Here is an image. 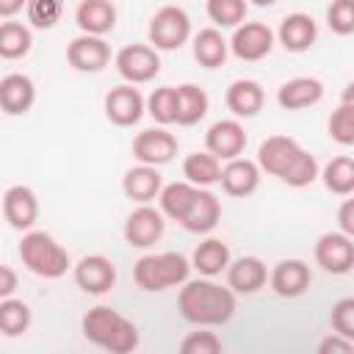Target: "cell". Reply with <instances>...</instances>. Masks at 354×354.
<instances>
[{"instance_id":"cell-6","label":"cell","mask_w":354,"mask_h":354,"mask_svg":"<svg viewBox=\"0 0 354 354\" xmlns=\"http://www.w3.org/2000/svg\"><path fill=\"white\" fill-rule=\"evenodd\" d=\"M149 44L155 50H180L191 36V19L180 6H163L149 19Z\"/></svg>"},{"instance_id":"cell-16","label":"cell","mask_w":354,"mask_h":354,"mask_svg":"<svg viewBox=\"0 0 354 354\" xmlns=\"http://www.w3.org/2000/svg\"><path fill=\"white\" fill-rule=\"evenodd\" d=\"M3 216L8 227L28 232L39 218V199L28 185H11L3 194Z\"/></svg>"},{"instance_id":"cell-43","label":"cell","mask_w":354,"mask_h":354,"mask_svg":"<svg viewBox=\"0 0 354 354\" xmlns=\"http://www.w3.org/2000/svg\"><path fill=\"white\" fill-rule=\"evenodd\" d=\"M337 227H340V232H346L348 238H354V196L346 199L337 207Z\"/></svg>"},{"instance_id":"cell-14","label":"cell","mask_w":354,"mask_h":354,"mask_svg":"<svg viewBox=\"0 0 354 354\" xmlns=\"http://www.w3.org/2000/svg\"><path fill=\"white\" fill-rule=\"evenodd\" d=\"M66 61L69 66H75L77 72H100L108 66L111 61V47L102 36H91V33H80L69 41L66 47Z\"/></svg>"},{"instance_id":"cell-3","label":"cell","mask_w":354,"mask_h":354,"mask_svg":"<svg viewBox=\"0 0 354 354\" xmlns=\"http://www.w3.org/2000/svg\"><path fill=\"white\" fill-rule=\"evenodd\" d=\"M83 335L88 343H94L111 354H130L138 346L136 324L105 304H97L83 315Z\"/></svg>"},{"instance_id":"cell-46","label":"cell","mask_w":354,"mask_h":354,"mask_svg":"<svg viewBox=\"0 0 354 354\" xmlns=\"http://www.w3.org/2000/svg\"><path fill=\"white\" fill-rule=\"evenodd\" d=\"M340 102H348V105H354V80L343 88V97H340Z\"/></svg>"},{"instance_id":"cell-22","label":"cell","mask_w":354,"mask_h":354,"mask_svg":"<svg viewBox=\"0 0 354 354\" xmlns=\"http://www.w3.org/2000/svg\"><path fill=\"white\" fill-rule=\"evenodd\" d=\"M268 279V271H266V263L254 254H246V257H238V260H230L227 266V285L235 290V293H257Z\"/></svg>"},{"instance_id":"cell-24","label":"cell","mask_w":354,"mask_h":354,"mask_svg":"<svg viewBox=\"0 0 354 354\" xmlns=\"http://www.w3.org/2000/svg\"><path fill=\"white\" fill-rule=\"evenodd\" d=\"M75 22L83 33L105 36L116 25V8L111 0H80L75 8Z\"/></svg>"},{"instance_id":"cell-34","label":"cell","mask_w":354,"mask_h":354,"mask_svg":"<svg viewBox=\"0 0 354 354\" xmlns=\"http://www.w3.org/2000/svg\"><path fill=\"white\" fill-rule=\"evenodd\" d=\"M177 111H180V97H177V86H160L149 94L147 100V113L158 122V124H174L177 122Z\"/></svg>"},{"instance_id":"cell-29","label":"cell","mask_w":354,"mask_h":354,"mask_svg":"<svg viewBox=\"0 0 354 354\" xmlns=\"http://www.w3.org/2000/svg\"><path fill=\"white\" fill-rule=\"evenodd\" d=\"M196 191H199V185H194V183H188V180L163 185V191H160V196H158L163 216H169V218H174V221L183 224V218L188 216V210H191V205H194V199H196Z\"/></svg>"},{"instance_id":"cell-7","label":"cell","mask_w":354,"mask_h":354,"mask_svg":"<svg viewBox=\"0 0 354 354\" xmlns=\"http://www.w3.org/2000/svg\"><path fill=\"white\" fill-rule=\"evenodd\" d=\"M116 64V72L122 75L124 83H149L158 72H160V58H158V50L149 47V44H127L116 53L113 58Z\"/></svg>"},{"instance_id":"cell-37","label":"cell","mask_w":354,"mask_h":354,"mask_svg":"<svg viewBox=\"0 0 354 354\" xmlns=\"http://www.w3.org/2000/svg\"><path fill=\"white\" fill-rule=\"evenodd\" d=\"M25 11H28V22L33 28L50 30V28H55V22L64 14V0H28Z\"/></svg>"},{"instance_id":"cell-1","label":"cell","mask_w":354,"mask_h":354,"mask_svg":"<svg viewBox=\"0 0 354 354\" xmlns=\"http://www.w3.org/2000/svg\"><path fill=\"white\" fill-rule=\"evenodd\" d=\"M257 163L266 174L282 180L290 188H304L318 177V160L290 136H268L257 147Z\"/></svg>"},{"instance_id":"cell-42","label":"cell","mask_w":354,"mask_h":354,"mask_svg":"<svg viewBox=\"0 0 354 354\" xmlns=\"http://www.w3.org/2000/svg\"><path fill=\"white\" fill-rule=\"evenodd\" d=\"M351 348H354V340H348V337H343L337 332H332L329 337H324L318 343V354H348Z\"/></svg>"},{"instance_id":"cell-28","label":"cell","mask_w":354,"mask_h":354,"mask_svg":"<svg viewBox=\"0 0 354 354\" xmlns=\"http://www.w3.org/2000/svg\"><path fill=\"white\" fill-rule=\"evenodd\" d=\"M191 266L202 277H216V274L227 271V266H230V246L221 238H205L202 243H196V249L191 254Z\"/></svg>"},{"instance_id":"cell-8","label":"cell","mask_w":354,"mask_h":354,"mask_svg":"<svg viewBox=\"0 0 354 354\" xmlns=\"http://www.w3.org/2000/svg\"><path fill=\"white\" fill-rule=\"evenodd\" d=\"M274 39H277V33L266 22H243L235 28V33L230 39V50L241 61H260L271 53Z\"/></svg>"},{"instance_id":"cell-21","label":"cell","mask_w":354,"mask_h":354,"mask_svg":"<svg viewBox=\"0 0 354 354\" xmlns=\"http://www.w3.org/2000/svg\"><path fill=\"white\" fill-rule=\"evenodd\" d=\"M122 191L127 194V199H133L138 205H149L163 191V180H160L158 166L138 163V166L127 169L124 177H122Z\"/></svg>"},{"instance_id":"cell-36","label":"cell","mask_w":354,"mask_h":354,"mask_svg":"<svg viewBox=\"0 0 354 354\" xmlns=\"http://www.w3.org/2000/svg\"><path fill=\"white\" fill-rule=\"evenodd\" d=\"M205 11L216 28H238L246 22V0H205Z\"/></svg>"},{"instance_id":"cell-45","label":"cell","mask_w":354,"mask_h":354,"mask_svg":"<svg viewBox=\"0 0 354 354\" xmlns=\"http://www.w3.org/2000/svg\"><path fill=\"white\" fill-rule=\"evenodd\" d=\"M22 6H28V0H0V17H14L17 11H22Z\"/></svg>"},{"instance_id":"cell-12","label":"cell","mask_w":354,"mask_h":354,"mask_svg":"<svg viewBox=\"0 0 354 354\" xmlns=\"http://www.w3.org/2000/svg\"><path fill=\"white\" fill-rule=\"evenodd\" d=\"M205 147L213 152L218 160H232L241 158L246 149V130L238 119H218L207 127L205 133Z\"/></svg>"},{"instance_id":"cell-9","label":"cell","mask_w":354,"mask_h":354,"mask_svg":"<svg viewBox=\"0 0 354 354\" xmlns=\"http://www.w3.org/2000/svg\"><path fill=\"white\" fill-rule=\"evenodd\" d=\"M315 263L326 274H348L354 268V238L346 232H324L315 241Z\"/></svg>"},{"instance_id":"cell-18","label":"cell","mask_w":354,"mask_h":354,"mask_svg":"<svg viewBox=\"0 0 354 354\" xmlns=\"http://www.w3.org/2000/svg\"><path fill=\"white\" fill-rule=\"evenodd\" d=\"M221 188L227 196H252L260 185V163L249 158H232L221 169Z\"/></svg>"},{"instance_id":"cell-35","label":"cell","mask_w":354,"mask_h":354,"mask_svg":"<svg viewBox=\"0 0 354 354\" xmlns=\"http://www.w3.org/2000/svg\"><path fill=\"white\" fill-rule=\"evenodd\" d=\"M30 326V307L19 299H0V332L6 337H17Z\"/></svg>"},{"instance_id":"cell-41","label":"cell","mask_w":354,"mask_h":354,"mask_svg":"<svg viewBox=\"0 0 354 354\" xmlns=\"http://www.w3.org/2000/svg\"><path fill=\"white\" fill-rule=\"evenodd\" d=\"M180 351L183 354H218L221 351V340H218L216 332L199 329V332H191V335L183 337Z\"/></svg>"},{"instance_id":"cell-5","label":"cell","mask_w":354,"mask_h":354,"mask_svg":"<svg viewBox=\"0 0 354 354\" xmlns=\"http://www.w3.org/2000/svg\"><path fill=\"white\" fill-rule=\"evenodd\" d=\"M191 263L177 252H160V254H144L133 266V279L147 293H160L166 288L188 282Z\"/></svg>"},{"instance_id":"cell-10","label":"cell","mask_w":354,"mask_h":354,"mask_svg":"<svg viewBox=\"0 0 354 354\" xmlns=\"http://www.w3.org/2000/svg\"><path fill=\"white\" fill-rule=\"evenodd\" d=\"M133 155L138 163L147 166H163L177 155V136L169 133L166 127H149L141 130L133 138Z\"/></svg>"},{"instance_id":"cell-47","label":"cell","mask_w":354,"mask_h":354,"mask_svg":"<svg viewBox=\"0 0 354 354\" xmlns=\"http://www.w3.org/2000/svg\"><path fill=\"white\" fill-rule=\"evenodd\" d=\"M249 3H254V6H260V8H266V6H274L277 0H249Z\"/></svg>"},{"instance_id":"cell-23","label":"cell","mask_w":354,"mask_h":354,"mask_svg":"<svg viewBox=\"0 0 354 354\" xmlns=\"http://www.w3.org/2000/svg\"><path fill=\"white\" fill-rule=\"evenodd\" d=\"M324 97V83L318 77H290L277 88V102L285 111H301Z\"/></svg>"},{"instance_id":"cell-30","label":"cell","mask_w":354,"mask_h":354,"mask_svg":"<svg viewBox=\"0 0 354 354\" xmlns=\"http://www.w3.org/2000/svg\"><path fill=\"white\" fill-rule=\"evenodd\" d=\"M177 97H180V111H177V124L183 127H191L196 122L205 119L207 108H210V100H207V91L196 83H183L177 86Z\"/></svg>"},{"instance_id":"cell-44","label":"cell","mask_w":354,"mask_h":354,"mask_svg":"<svg viewBox=\"0 0 354 354\" xmlns=\"http://www.w3.org/2000/svg\"><path fill=\"white\" fill-rule=\"evenodd\" d=\"M17 290V274L11 266H0V299H8Z\"/></svg>"},{"instance_id":"cell-40","label":"cell","mask_w":354,"mask_h":354,"mask_svg":"<svg viewBox=\"0 0 354 354\" xmlns=\"http://www.w3.org/2000/svg\"><path fill=\"white\" fill-rule=\"evenodd\" d=\"M329 324L337 335L354 340V296H346V299H337L332 304V313H329Z\"/></svg>"},{"instance_id":"cell-13","label":"cell","mask_w":354,"mask_h":354,"mask_svg":"<svg viewBox=\"0 0 354 354\" xmlns=\"http://www.w3.org/2000/svg\"><path fill=\"white\" fill-rule=\"evenodd\" d=\"M144 111H147V100L133 83H122L105 94V116L119 127L136 124L144 116Z\"/></svg>"},{"instance_id":"cell-25","label":"cell","mask_w":354,"mask_h":354,"mask_svg":"<svg viewBox=\"0 0 354 354\" xmlns=\"http://www.w3.org/2000/svg\"><path fill=\"white\" fill-rule=\"evenodd\" d=\"M224 102H227V108H230L232 116L249 119V116H254L263 108L266 94H263V86L257 80H246L243 77V80H232L230 83V88L224 94Z\"/></svg>"},{"instance_id":"cell-32","label":"cell","mask_w":354,"mask_h":354,"mask_svg":"<svg viewBox=\"0 0 354 354\" xmlns=\"http://www.w3.org/2000/svg\"><path fill=\"white\" fill-rule=\"evenodd\" d=\"M321 180H324L326 191H332L337 196H351L354 194V158H346V155L332 158L324 166Z\"/></svg>"},{"instance_id":"cell-15","label":"cell","mask_w":354,"mask_h":354,"mask_svg":"<svg viewBox=\"0 0 354 354\" xmlns=\"http://www.w3.org/2000/svg\"><path fill=\"white\" fill-rule=\"evenodd\" d=\"M75 282L83 293L91 296H102L113 288L116 282V266L113 260H108L105 254H86L77 266H75Z\"/></svg>"},{"instance_id":"cell-19","label":"cell","mask_w":354,"mask_h":354,"mask_svg":"<svg viewBox=\"0 0 354 354\" xmlns=\"http://www.w3.org/2000/svg\"><path fill=\"white\" fill-rule=\"evenodd\" d=\"M310 266L304 260H282L274 266L268 282H271V290L282 299H296L301 296L307 288H310Z\"/></svg>"},{"instance_id":"cell-38","label":"cell","mask_w":354,"mask_h":354,"mask_svg":"<svg viewBox=\"0 0 354 354\" xmlns=\"http://www.w3.org/2000/svg\"><path fill=\"white\" fill-rule=\"evenodd\" d=\"M326 127H329L332 141H337V144H343V147H351V144H354V105L340 102V105L332 111Z\"/></svg>"},{"instance_id":"cell-27","label":"cell","mask_w":354,"mask_h":354,"mask_svg":"<svg viewBox=\"0 0 354 354\" xmlns=\"http://www.w3.org/2000/svg\"><path fill=\"white\" fill-rule=\"evenodd\" d=\"M227 55H230V41L221 36L218 28H202L194 36V58L199 66L218 69V66H224Z\"/></svg>"},{"instance_id":"cell-39","label":"cell","mask_w":354,"mask_h":354,"mask_svg":"<svg viewBox=\"0 0 354 354\" xmlns=\"http://www.w3.org/2000/svg\"><path fill=\"white\" fill-rule=\"evenodd\" d=\"M326 25L337 36L354 33V0H332L326 8Z\"/></svg>"},{"instance_id":"cell-4","label":"cell","mask_w":354,"mask_h":354,"mask_svg":"<svg viewBox=\"0 0 354 354\" xmlns=\"http://www.w3.org/2000/svg\"><path fill=\"white\" fill-rule=\"evenodd\" d=\"M19 260L22 266L44 279H58L69 271V252L50 235L41 230H28L19 241Z\"/></svg>"},{"instance_id":"cell-11","label":"cell","mask_w":354,"mask_h":354,"mask_svg":"<svg viewBox=\"0 0 354 354\" xmlns=\"http://www.w3.org/2000/svg\"><path fill=\"white\" fill-rule=\"evenodd\" d=\"M163 230H166L163 210H155L149 205H141L124 221V241L133 249H149L152 243H158L163 238Z\"/></svg>"},{"instance_id":"cell-17","label":"cell","mask_w":354,"mask_h":354,"mask_svg":"<svg viewBox=\"0 0 354 354\" xmlns=\"http://www.w3.org/2000/svg\"><path fill=\"white\" fill-rule=\"evenodd\" d=\"M36 102V86L28 75L11 72L0 80V108L6 116H22Z\"/></svg>"},{"instance_id":"cell-31","label":"cell","mask_w":354,"mask_h":354,"mask_svg":"<svg viewBox=\"0 0 354 354\" xmlns=\"http://www.w3.org/2000/svg\"><path fill=\"white\" fill-rule=\"evenodd\" d=\"M183 177L199 188H207L213 183L221 180V163L213 152H191L185 160H183Z\"/></svg>"},{"instance_id":"cell-33","label":"cell","mask_w":354,"mask_h":354,"mask_svg":"<svg viewBox=\"0 0 354 354\" xmlns=\"http://www.w3.org/2000/svg\"><path fill=\"white\" fill-rule=\"evenodd\" d=\"M30 44H33V36L22 22H3L0 25V55L3 58L14 61V58L28 55Z\"/></svg>"},{"instance_id":"cell-2","label":"cell","mask_w":354,"mask_h":354,"mask_svg":"<svg viewBox=\"0 0 354 354\" xmlns=\"http://www.w3.org/2000/svg\"><path fill=\"white\" fill-rule=\"evenodd\" d=\"M180 315L196 326H218L235 315V290L216 285L210 277L183 282L177 299Z\"/></svg>"},{"instance_id":"cell-26","label":"cell","mask_w":354,"mask_h":354,"mask_svg":"<svg viewBox=\"0 0 354 354\" xmlns=\"http://www.w3.org/2000/svg\"><path fill=\"white\" fill-rule=\"evenodd\" d=\"M221 218V202L216 194H210L207 188H199L196 191V199L188 210V216L183 218V227L188 232H196V235H205L210 232Z\"/></svg>"},{"instance_id":"cell-20","label":"cell","mask_w":354,"mask_h":354,"mask_svg":"<svg viewBox=\"0 0 354 354\" xmlns=\"http://www.w3.org/2000/svg\"><path fill=\"white\" fill-rule=\"evenodd\" d=\"M315 36H318V25H315V19H313L310 14H304V11L288 14V17L279 22V30H277V39H279V44H282L288 53H304V50H310L313 41H315Z\"/></svg>"}]
</instances>
